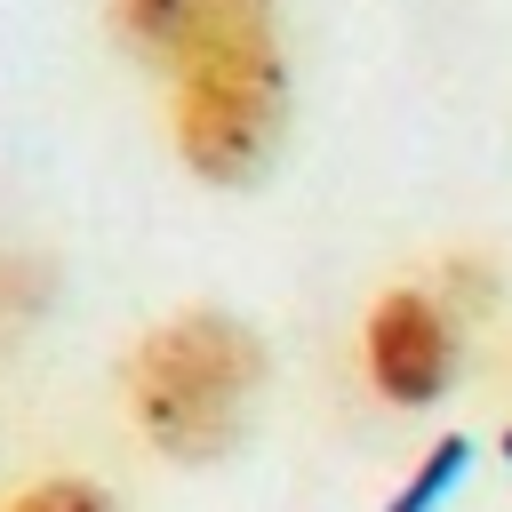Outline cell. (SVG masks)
Segmentation results:
<instances>
[{
    "label": "cell",
    "instance_id": "1",
    "mask_svg": "<svg viewBox=\"0 0 512 512\" xmlns=\"http://www.w3.org/2000/svg\"><path fill=\"white\" fill-rule=\"evenodd\" d=\"M168 136L200 184H256L288 128V48L272 0H192L168 56Z\"/></svg>",
    "mask_w": 512,
    "mask_h": 512
},
{
    "label": "cell",
    "instance_id": "2",
    "mask_svg": "<svg viewBox=\"0 0 512 512\" xmlns=\"http://www.w3.org/2000/svg\"><path fill=\"white\" fill-rule=\"evenodd\" d=\"M264 336L224 304H184L152 320L128 344L120 400L152 456L168 464H216L240 448L256 400H264Z\"/></svg>",
    "mask_w": 512,
    "mask_h": 512
},
{
    "label": "cell",
    "instance_id": "3",
    "mask_svg": "<svg viewBox=\"0 0 512 512\" xmlns=\"http://www.w3.org/2000/svg\"><path fill=\"white\" fill-rule=\"evenodd\" d=\"M360 368L392 408H432L456 384V312L432 288H384L360 320Z\"/></svg>",
    "mask_w": 512,
    "mask_h": 512
},
{
    "label": "cell",
    "instance_id": "4",
    "mask_svg": "<svg viewBox=\"0 0 512 512\" xmlns=\"http://www.w3.org/2000/svg\"><path fill=\"white\" fill-rule=\"evenodd\" d=\"M104 16H112V40H120L136 64L168 72V56H176V40H184V24H192V0H104Z\"/></svg>",
    "mask_w": 512,
    "mask_h": 512
},
{
    "label": "cell",
    "instance_id": "5",
    "mask_svg": "<svg viewBox=\"0 0 512 512\" xmlns=\"http://www.w3.org/2000/svg\"><path fill=\"white\" fill-rule=\"evenodd\" d=\"M0 512H112V496L88 480V472H48V480H32V488H16Z\"/></svg>",
    "mask_w": 512,
    "mask_h": 512
}]
</instances>
